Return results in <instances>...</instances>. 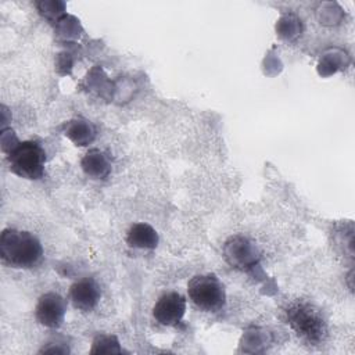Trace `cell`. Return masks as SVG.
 Wrapping results in <instances>:
<instances>
[{
  "mask_svg": "<svg viewBox=\"0 0 355 355\" xmlns=\"http://www.w3.org/2000/svg\"><path fill=\"white\" fill-rule=\"evenodd\" d=\"M0 257L12 268L29 269L42 261L43 247L29 232L4 229L0 236Z\"/></svg>",
  "mask_w": 355,
  "mask_h": 355,
  "instance_id": "6da1fadb",
  "label": "cell"
},
{
  "mask_svg": "<svg viewBox=\"0 0 355 355\" xmlns=\"http://www.w3.org/2000/svg\"><path fill=\"white\" fill-rule=\"evenodd\" d=\"M287 322L295 334L308 344H320L327 336V323L320 311L308 302H293L286 311Z\"/></svg>",
  "mask_w": 355,
  "mask_h": 355,
  "instance_id": "7a4b0ae2",
  "label": "cell"
},
{
  "mask_svg": "<svg viewBox=\"0 0 355 355\" xmlns=\"http://www.w3.org/2000/svg\"><path fill=\"white\" fill-rule=\"evenodd\" d=\"M7 161L12 173L19 178L36 180L44 173L46 153L39 143L26 140L11 147Z\"/></svg>",
  "mask_w": 355,
  "mask_h": 355,
  "instance_id": "3957f363",
  "label": "cell"
},
{
  "mask_svg": "<svg viewBox=\"0 0 355 355\" xmlns=\"http://www.w3.org/2000/svg\"><path fill=\"white\" fill-rule=\"evenodd\" d=\"M191 302L202 311L216 312L226 304V291L222 282L212 273L197 275L187 283Z\"/></svg>",
  "mask_w": 355,
  "mask_h": 355,
  "instance_id": "277c9868",
  "label": "cell"
},
{
  "mask_svg": "<svg viewBox=\"0 0 355 355\" xmlns=\"http://www.w3.org/2000/svg\"><path fill=\"white\" fill-rule=\"evenodd\" d=\"M223 257L232 268L239 270H250L258 265L261 251L251 239L236 234L225 241Z\"/></svg>",
  "mask_w": 355,
  "mask_h": 355,
  "instance_id": "5b68a950",
  "label": "cell"
},
{
  "mask_svg": "<svg viewBox=\"0 0 355 355\" xmlns=\"http://www.w3.org/2000/svg\"><path fill=\"white\" fill-rule=\"evenodd\" d=\"M65 312H67L65 300L60 294L53 291L40 295L35 308V315L37 322L49 329L60 327L64 322Z\"/></svg>",
  "mask_w": 355,
  "mask_h": 355,
  "instance_id": "8992f818",
  "label": "cell"
},
{
  "mask_svg": "<svg viewBox=\"0 0 355 355\" xmlns=\"http://www.w3.org/2000/svg\"><path fill=\"white\" fill-rule=\"evenodd\" d=\"M186 312V298L179 293H166L158 298L153 308L154 319L164 326H176Z\"/></svg>",
  "mask_w": 355,
  "mask_h": 355,
  "instance_id": "52a82bcc",
  "label": "cell"
},
{
  "mask_svg": "<svg viewBox=\"0 0 355 355\" xmlns=\"http://www.w3.org/2000/svg\"><path fill=\"white\" fill-rule=\"evenodd\" d=\"M101 297V291L96 280L85 277L75 282L69 288V300L76 309L89 312L96 308Z\"/></svg>",
  "mask_w": 355,
  "mask_h": 355,
  "instance_id": "ba28073f",
  "label": "cell"
},
{
  "mask_svg": "<svg viewBox=\"0 0 355 355\" xmlns=\"http://www.w3.org/2000/svg\"><path fill=\"white\" fill-rule=\"evenodd\" d=\"M82 171L92 179H105L111 172V164L107 154L98 148H90L80 161Z\"/></svg>",
  "mask_w": 355,
  "mask_h": 355,
  "instance_id": "9c48e42d",
  "label": "cell"
},
{
  "mask_svg": "<svg viewBox=\"0 0 355 355\" xmlns=\"http://www.w3.org/2000/svg\"><path fill=\"white\" fill-rule=\"evenodd\" d=\"M126 241L135 248L154 250L158 245V233L147 223H135L128 230Z\"/></svg>",
  "mask_w": 355,
  "mask_h": 355,
  "instance_id": "30bf717a",
  "label": "cell"
},
{
  "mask_svg": "<svg viewBox=\"0 0 355 355\" xmlns=\"http://www.w3.org/2000/svg\"><path fill=\"white\" fill-rule=\"evenodd\" d=\"M65 136L69 137L76 146H87L96 137V128L85 118H75L67 122Z\"/></svg>",
  "mask_w": 355,
  "mask_h": 355,
  "instance_id": "8fae6325",
  "label": "cell"
},
{
  "mask_svg": "<svg viewBox=\"0 0 355 355\" xmlns=\"http://www.w3.org/2000/svg\"><path fill=\"white\" fill-rule=\"evenodd\" d=\"M276 31L280 37L293 40L301 35V31H302L301 19L294 14H284L276 24Z\"/></svg>",
  "mask_w": 355,
  "mask_h": 355,
  "instance_id": "7c38bea8",
  "label": "cell"
},
{
  "mask_svg": "<svg viewBox=\"0 0 355 355\" xmlns=\"http://www.w3.org/2000/svg\"><path fill=\"white\" fill-rule=\"evenodd\" d=\"M122 349L119 347V341L115 336L98 334L93 340V347L90 354H119Z\"/></svg>",
  "mask_w": 355,
  "mask_h": 355,
  "instance_id": "4fadbf2b",
  "label": "cell"
}]
</instances>
